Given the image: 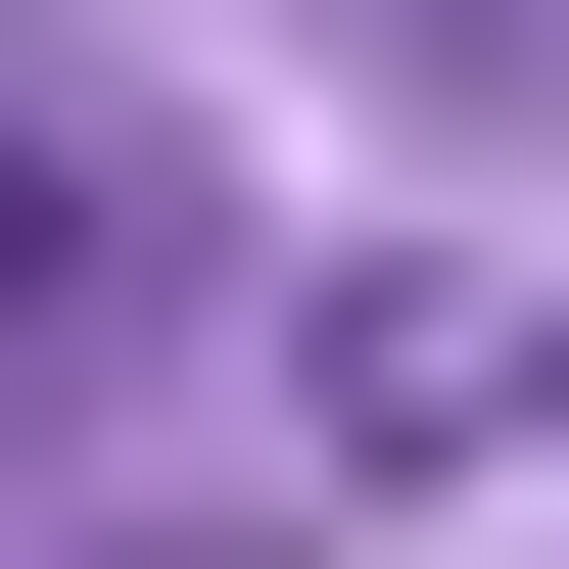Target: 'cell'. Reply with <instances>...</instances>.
Returning a JSON list of instances; mask_svg holds the SVG:
<instances>
[{"label": "cell", "instance_id": "obj_1", "mask_svg": "<svg viewBox=\"0 0 569 569\" xmlns=\"http://www.w3.org/2000/svg\"><path fill=\"white\" fill-rule=\"evenodd\" d=\"M0 284H96V96H48V48H0Z\"/></svg>", "mask_w": 569, "mask_h": 569}]
</instances>
